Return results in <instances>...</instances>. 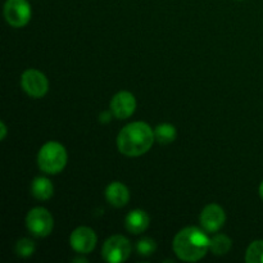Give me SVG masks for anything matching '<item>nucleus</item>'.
Instances as JSON below:
<instances>
[{"label": "nucleus", "mask_w": 263, "mask_h": 263, "mask_svg": "<svg viewBox=\"0 0 263 263\" xmlns=\"http://www.w3.org/2000/svg\"><path fill=\"white\" fill-rule=\"evenodd\" d=\"M154 139V131L149 125L144 122L128 123L118 134V151L127 157H139L152 148Z\"/></svg>", "instance_id": "1"}, {"label": "nucleus", "mask_w": 263, "mask_h": 263, "mask_svg": "<svg viewBox=\"0 0 263 263\" xmlns=\"http://www.w3.org/2000/svg\"><path fill=\"white\" fill-rule=\"evenodd\" d=\"M210 249V238L198 228H185L174 239V251L180 259L195 262L202 259Z\"/></svg>", "instance_id": "2"}, {"label": "nucleus", "mask_w": 263, "mask_h": 263, "mask_svg": "<svg viewBox=\"0 0 263 263\" xmlns=\"http://www.w3.org/2000/svg\"><path fill=\"white\" fill-rule=\"evenodd\" d=\"M37 163L41 171L49 175H55L66 167L67 152L62 144L57 141H49L40 149L37 156Z\"/></svg>", "instance_id": "3"}, {"label": "nucleus", "mask_w": 263, "mask_h": 263, "mask_svg": "<svg viewBox=\"0 0 263 263\" xmlns=\"http://www.w3.org/2000/svg\"><path fill=\"white\" fill-rule=\"evenodd\" d=\"M28 231L37 238H45L53 230V216L45 208H33L26 217Z\"/></svg>", "instance_id": "4"}, {"label": "nucleus", "mask_w": 263, "mask_h": 263, "mask_svg": "<svg viewBox=\"0 0 263 263\" xmlns=\"http://www.w3.org/2000/svg\"><path fill=\"white\" fill-rule=\"evenodd\" d=\"M131 244L125 236H110L104 243L102 249L103 258L109 263L125 262L130 257Z\"/></svg>", "instance_id": "5"}, {"label": "nucleus", "mask_w": 263, "mask_h": 263, "mask_svg": "<svg viewBox=\"0 0 263 263\" xmlns=\"http://www.w3.org/2000/svg\"><path fill=\"white\" fill-rule=\"evenodd\" d=\"M7 22L13 27H23L31 20V7L27 0H7L4 5Z\"/></svg>", "instance_id": "6"}, {"label": "nucleus", "mask_w": 263, "mask_h": 263, "mask_svg": "<svg viewBox=\"0 0 263 263\" xmlns=\"http://www.w3.org/2000/svg\"><path fill=\"white\" fill-rule=\"evenodd\" d=\"M21 85H22L23 90L32 98L44 97L49 89V82L45 74L32 68L23 72Z\"/></svg>", "instance_id": "7"}, {"label": "nucleus", "mask_w": 263, "mask_h": 263, "mask_svg": "<svg viewBox=\"0 0 263 263\" xmlns=\"http://www.w3.org/2000/svg\"><path fill=\"white\" fill-rule=\"evenodd\" d=\"M69 243L77 253L87 254L97 246V235H95L94 230L86 228V226H82V228L76 229L71 234Z\"/></svg>", "instance_id": "8"}, {"label": "nucleus", "mask_w": 263, "mask_h": 263, "mask_svg": "<svg viewBox=\"0 0 263 263\" xmlns=\"http://www.w3.org/2000/svg\"><path fill=\"white\" fill-rule=\"evenodd\" d=\"M136 109V100L131 92L120 91L110 100V110L118 120L128 118Z\"/></svg>", "instance_id": "9"}, {"label": "nucleus", "mask_w": 263, "mask_h": 263, "mask_svg": "<svg viewBox=\"0 0 263 263\" xmlns=\"http://www.w3.org/2000/svg\"><path fill=\"white\" fill-rule=\"evenodd\" d=\"M226 221L225 211L217 204H210L200 213V225L208 233H216Z\"/></svg>", "instance_id": "10"}, {"label": "nucleus", "mask_w": 263, "mask_h": 263, "mask_svg": "<svg viewBox=\"0 0 263 263\" xmlns=\"http://www.w3.org/2000/svg\"><path fill=\"white\" fill-rule=\"evenodd\" d=\"M105 198H107L108 203L116 208H121L126 205L130 200V193L128 189L121 182H112L108 185L107 190H105Z\"/></svg>", "instance_id": "11"}, {"label": "nucleus", "mask_w": 263, "mask_h": 263, "mask_svg": "<svg viewBox=\"0 0 263 263\" xmlns=\"http://www.w3.org/2000/svg\"><path fill=\"white\" fill-rule=\"evenodd\" d=\"M125 226L127 231L131 234H141L145 231L149 226V216L148 213L141 210L131 211L125 220Z\"/></svg>", "instance_id": "12"}, {"label": "nucleus", "mask_w": 263, "mask_h": 263, "mask_svg": "<svg viewBox=\"0 0 263 263\" xmlns=\"http://www.w3.org/2000/svg\"><path fill=\"white\" fill-rule=\"evenodd\" d=\"M31 193L39 200H48L53 195V184L46 177H36L31 185Z\"/></svg>", "instance_id": "13"}, {"label": "nucleus", "mask_w": 263, "mask_h": 263, "mask_svg": "<svg viewBox=\"0 0 263 263\" xmlns=\"http://www.w3.org/2000/svg\"><path fill=\"white\" fill-rule=\"evenodd\" d=\"M231 246H233L231 239L229 236L223 235V234H217L212 239H210V249L216 256H223V254H226L230 251Z\"/></svg>", "instance_id": "14"}, {"label": "nucleus", "mask_w": 263, "mask_h": 263, "mask_svg": "<svg viewBox=\"0 0 263 263\" xmlns=\"http://www.w3.org/2000/svg\"><path fill=\"white\" fill-rule=\"evenodd\" d=\"M154 136L159 144H171L176 138V128L170 123H162L154 130Z\"/></svg>", "instance_id": "15"}, {"label": "nucleus", "mask_w": 263, "mask_h": 263, "mask_svg": "<svg viewBox=\"0 0 263 263\" xmlns=\"http://www.w3.org/2000/svg\"><path fill=\"white\" fill-rule=\"evenodd\" d=\"M248 263H263V240H256L248 247L246 254Z\"/></svg>", "instance_id": "16"}, {"label": "nucleus", "mask_w": 263, "mask_h": 263, "mask_svg": "<svg viewBox=\"0 0 263 263\" xmlns=\"http://www.w3.org/2000/svg\"><path fill=\"white\" fill-rule=\"evenodd\" d=\"M35 243L30 239H20L15 244V253L18 257H22V258H27V257L32 256L35 253Z\"/></svg>", "instance_id": "17"}, {"label": "nucleus", "mask_w": 263, "mask_h": 263, "mask_svg": "<svg viewBox=\"0 0 263 263\" xmlns=\"http://www.w3.org/2000/svg\"><path fill=\"white\" fill-rule=\"evenodd\" d=\"M156 249H157L156 241L151 238L141 239V240H139L138 244H136V251H138V253L140 254V256H145V257L152 256V254L156 252Z\"/></svg>", "instance_id": "18"}, {"label": "nucleus", "mask_w": 263, "mask_h": 263, "mask_svg": "<svg viewBox=\"0 0 263 263\" xmlns=\"http://www.w3.org/2000/svg\"><path fill=\"white\" fill-rule=\"evenodd\" d=\"M110 117H112V110L110 112H103L100 115V122H109Z\"/></svg>", "instance_id": "19"}, {"label": "nucleus", "mask_w": 263, "mask_h": 263, "mask_svg": "<svg viewBox=\"0 0 263 263\" xmlns=\"http://www.w3.org/2000/svg\"><path fill=\"white\" fill-rule=\"evenodd\" d=\"M0 131H2V135H0V139L4 140L5 136H7V127H5L4 122H0Z\"/></svg>", "instance_id": "20"}, {"label": "nucleus", "mask_w": 263, "mask_h": 263, "mask_svg": "<svg viewBox=\"0 0 263 263\" xmlns=\"http://www.w3.org/2000/svg\"><path fill=\"white\" fill-rule=\"evenodd\" d=\"M259 194H261V197L263 199V181L261 182V185H259Z\"/></svg>", "instance_id": "21"}]
</instances>
